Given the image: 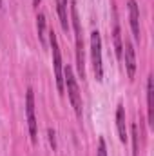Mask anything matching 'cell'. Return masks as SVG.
<instances>
[{
  "label": "cell",
  "instance_id": "cell-15",
  "mask_svg": "<svg viewBox=\"0 0 154 156\" xmlns=\"http://www.w3.org/2000/svg\"><path fill=\"white\" fill-rule=\"evenodd\" d=\"M47 134H49V144L54 151L56 149V133H54V129H47Z\"/></svg>",
  "mask_w": 154,
  "mask_h": 156
},
{
  "label": "cell",
  "instance_id": "cell-6",
  "mask_svg": "<svg viewBox=\"0 0 154 156\" xmlns=\"http://www.w3.org/2000/svg\"><path fill=\"white\" fill-rule=\"evenodd\" d=\"M129 4V18H131V29H132V35L136 42H140V9H138V4L136 0H127Z\"/></svg>",
  "mask_w": 154,
  "mask_h": 156
},
{
  "label": "cell",
  "instance_id": "cell-9",
  "mask_svg": "<svg viewBox=\"0 0 154 156\" xmlns=\"http://www.w3.org/2000/svg\"><path fill=\"white\" fill-rule=\"evenodd\" d=\"M116 127H118V134H120V142L127 144V125H125V107L120 104L116 109Z\"/></svg>",
  "mask_w": 154,
  "mask_h": 156
},
{
  "label": "cell",
  "instance_id": "cell-2",
  "mask_svg": "<svg viewBox=\"0 0 154 156\" xmlns=\"http://www.w3.org/2000/svg\"><path fill=\"white\" fill-rule=\"evenodd\" d=\"M91 60H93V71L98 82L103 80V64H102V37L98 31L91 33Z\"/></svg>",
  "mask_w": 154,
  "mask_h": 156
},
{
  "label": "cell",
  "instance_id": "cell-1",
  "mask_svg": "<svg viewBox=\"0 0 154 156\" xmlns=\"http://www.w3.org/2000/svg\"><path fill=\"white\" fill-rule=\"evenodd\" d=\"M71 16H73V29H75V38H76V64L80 76L85 78V62H83V37H82V24L78 18L76 4L71 2Z\"/></svg>",
  "mask_w": 154,
  "mask_h": 156
},
{
  "label": "cell",
  "instance_id": "cell-4",
  "mask_svg": "<svg viewBox=\"0 0 154 156\" xmlns=\"http://www.w3.org/2000/svg\"><path fill=\"white\" fill-rule=\"evenodd\" d=\"M49 42H51V49H53V67H54V78H56V87L60 91V94L64 93V71H62V53H60V45L54 31L49 33Z\"/></svg>",
  "mask_w": 154,
  "mask_h": 156
},
{
  "label": "cell",
  "instance_id": "cell-16",
  "mask_svg": "<svg viewBox=\"0 0 154 156\" xmlns=\"http://www.w3.org/2000/svg\"><path fill=\"white\" fill-rule=\"evenodd\" d=\"M38 4H40V0H33V5L35 7H38Z\"/></svg>",
  "mask_w": 154,
  "mask_h": 156
},
{
  "label": "cell",
  "instance_id": "cell-10",
  "mask_svg": "<svg viewBox=\"0 0 154 156\" xmlns=\"http://www.w3.org/2000/svg\"><path fill=\"white\" fill-rule=\"evenodd\" d=\"M152 94H154V78H152V75H149V78H147V111H149V123H151V125H154Z\"/></svg>",
  "mask_w": 154,
  "mask_h": 156
},
{
  "label": "cell",
  "instance_id": "cell-8",
  "mask_svg": "<svg viewBox=\"0 0 154 156\" xmlns=\"http://www.w3.org/2000/svg\"><path fill=\"white\" fill-rule=\"evenodd\" d=\"M125 67H127V75L129 78H134L136 73V55H134V47L129 40H125Z\"/></svg>",
  "mask_w": 154,
  "mask_h": 156
},
{
  "label": "cell",
  "instance_id": "cell-7",
  "mask_svg": "<svg viewBox=\"0 0 154 156\" xmlns=\"http://www.w3.org/2000/svg\"><path fill=\"white\" fill-rule=\"evenodd\" d=\"M113 40H114V53H116V58L121 60L123 56V44H121V29H120V24H118V16H116V9L113 7Z\"/></svg>",
  "mask_w": 154,
  "mask_h": 156
},
{
  "label": "cell",
  "instance_id": "cell-5",
  "mask_svg": "<svg viewBox=\"0 0 154 156\" xmlns=\"http://www.w3.org/2000/svg\"><path fill=\"white\" fill-rule=\"evenodd\" d=\"M26 115H27L31 142L37 144L38 142V125H37V116H35V94H33V89H27V93H26Z\"/></svg>",
  "mask_w": 154,
  "mask_h": 156
},
{
  "label": "cell",
  "instance_id": "cell-11",
  "mask_svg": "<svg viewBox=\"0 0 154 156\" xmlns=\"http://www.w3.org/2000/svg\"><path fill=\"white\" fill-rule=\"evenodd\" d=\"M54 2H56V11H58V16H60L62 29L67 33L69 31V18H67V4H69V0H54Z\"/></svg>",
  "mask_w": 154,
  "mask_h": 156
},
{
  "label": "cell",
  "instance_id": "cell-3",
  "mask_svg": "<svg viewBox=\"0 0 154 156\" xmlns=\"http://www.w3.org/2000/svg\"><path fill=\"white\" fill-rule=\"evenodd\" d=\"M64 82H67V93H69V100L73 104V109H75L76 116L82 118V94H80V89H78L76 78L73 75V69L69 66L64 69Z\"/></svg>",
  "mask_w": 154,
  "mask_h": 156
},
{
  "label": "cell",
  "instance_id": "cell-13",
  "mask_svg": "<svg viewBox=\"0 0 154 156\" xmlns=\"http://www.w3.org/2000/svg\"><path fill=\"white\" fill-rule=\"evenodd\" d=\"M132 154L138 156V125L132 123Z\"/></svg>",
  "mask_w": 154,
  "mask_h": 156
},
{
  "label": "cell",
  "instance_id": "cell-17",
  "mask_svg": "<svg viewBox=\"0 0 154 156\" xmlns=\"http://www.w3.org/2000/svg\"><path fill=\"white\" fill-rule=\"evenodd\" d=\"M0 7H2V0H0Z\"/></svg>",
  "mask_w": 154,
  "mask_h": 156
},
{
  "label": "cell",
  "instance_id": "cell-14",
  "mask_svg": "<svg viewBox=\"0 0 154 156\" xmlns=\"http://www.w3.org/2000/svg\"><path fill=\"white\" fill-rule=\"evenodd\" d=\"M96 156H107V145H105L103 138L98 140V153H96Z\"/></svg>",
  "mask_w": 154,
  "mask_h": 156
},
{
  "label": "cell",
  "instance_id": "cell-12",
  "mask_svg": "<svg viewBox=\"0 0 154 156\" xmlns=\"http://www.w3.org/2000/svg\"><path fill=\"white\" fill-rule=\"evenodd\" d=\"M37 29H38L40 44L45 47V16H44V13H38V16H37Z\"/></svg>",
  "mask_w": 154,
  "mask_h": 156
}]
</instances>
